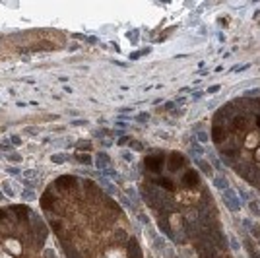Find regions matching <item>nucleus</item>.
<instances>
[{"label":"nucleus","mask_w":260,"mask_h":258,"mask_svg":"<svg viewBox=\"0 0 260 258\" xmlns=\"http://www.w3.org/2000/svg\"><path fill=\"white\" fill-rule=\"evenodd\" d=\"M126 39L132 41V43H136V41H138V31H128L126 33Z\"/></svg>","instance_id":"nucleus-17"},{"label":"nucleus","mask_w":260,"mask_h":258,"mask_svg":"<svg viewBox=\"0 0 260 258\" xmlns=\"http://www.w3.org/2000/svg\"><path fill=\"white\" fill-rule=\"evenodd\" d=\"M144 169L150 175H161L163 169V155H148L144 159Z\"/></svg>","instance_id":"nucleus-1"},{"label":"nucleus","mask_w":260,"mask_h":258,"mask_svg":"<svg viewBox=\"0 0 260 258\" xmlns=\"http://www.w3.org/2000/svg\"><path fill=\"white\" fill-rule=\"evenodd\" d=\"M122 157H124V161H130V163H132V161H134V153L132 151H122Z\"/></svg>","instance_id":"nucleus-19"},{"label":"nucleus","mask_w":260,"mask_h":258,"mask_svg":"<svg viewBox=\"0 0 260 258\" xmlns=\"http://www.w3.org/2000/svg\"><path fill=\"white\" fill-rule=\"evenodd\" d=\"M186 165V159H184V155L183 153H171L169 155V171H177V169H180V167H184Z\"/></svg>","instance_id":"nucleus-4"},{"label":"nucleus","mask_w":260,"mask_h":258,"mask_svg":"<svg viewBox=\"0 0 260 258\" xmlns=\"http://www.w3.org/2000/svg\"><path fill=\"white\" fill-rule=\"evenodd\" d=\"M214 186L219 190H225V188H229V182L223 175H219V177H214Z\"/></svg>","instance_id":"nucleus-9"},{"label":"nucleus","mask_w":260,"mask_h":258,"mask_svg":"<svg viewBox=\"0 0 260 258\" xmlns=\"http://www.w3.org/2000/svg\"><path fill=\"white\" fill-rule=\"evenodd\" d=\"M2 192L8 196V198H14V196H16V190H12L10 182H4V184H2Z\"/></svg>","instance_id":"nucleus-12"},{"label":"nucleus","mask_w":260,"mask_h":258,"mask_svg":"<svg viewBox=\"0 0 260 258\" xmlns=\"http://www.w3.org/2000/svg\"><path fill=\"white\" fill-rule=\"evenodd\" d=\"M2 198H4V194H2V192H0V200H2Z\"/></svg>","instance_id":"nucleus-34"},{"label":"nucleus","mask_w":260,"mask_h":258,"mask_svg":"<svg viewBox=\"0 0 260 258\" xmlns=\"http://www.w3.org/2000/svg\"><path fill=\"white\" fill-rule=\"evenodd\" d=\"M198 138H200V142H202V144H206V142H208V134H206V132H198Z\"/></svg>","instance_id":"nucleus-25"},{"label":"nucleus","mask_w":260,"mask_h":258,"mask_svg":"<svg viewBox=\"0 0 260 258\" xmlns=\"http://www.w3.org/2000/svg\"><path fill=\"white\" fill-rule=\"evenodd\" d=\"M250 233H252V237H260V227H258V225H256V227H252Z\"/></svg>","instance_id":"nucleus-28"},{"label":"nucleus","mask_w":260,"mask_h":258,"mask_svg":"<svg viewBox=\"0 0 260 258\" xmlns=\"http://www.w3.org/2000/svg\"><path fill=\"white\" fill-rule=\"evenodd\" d=\"M78 161H82V163L89 165V163H91V157L88 155V153H78Z\"/></svg>","instance_id":"nucleus-14"},{"label":"nucleus","mask_w":260,"mask_h":258,"mask_svg":"<svg viewBox=\"0 0 260 258\" xmlns=\"http://www.w3.org/2000/svg\"><path fill=\"white\" fill-rule=\"evenodd\" d=\"M202 93H204V91H196V93L192 95V99H200V97H202Z\"/></svg>","instance_id":"nucleus-33"},{"label":"nucleus","mask_w":260,"mask_h":258,"mask_svg":"<svg viewBox=\"0 0 260 258\" xmlns=\"http://www.w3.org/2000/svg\"><path fill=\"white\" fill-rule=\"evenodd\" d=\"M128 140H132V138H120V140H119V146H124Z\"/></svg>","instance_id":"nucleus-32"},{"label":"nucleus","mask_w":260,"mask_h":258,"mask_svg":"<svg viewBox=\"0 0 260 258\" xmlns=\"http://www.w3.org/2000/svg\"><path fill=\"white\" fill-rule=\"evenodd\" d=\"M103 258H128V256H126V252H124L122 248L113 247V248H109V250L105 252V256H103Z\"/></svg>","instance_id":"nucleus-8"},{"label":"nucleus","mask_w":260,"mask_h":258,"mask_svg":"<svg viewBox=\"0 0 260 258\" xmlns=\"http://www.w3.org/2000/svg\"><path fill=\"white\" fill-rule=\"evenodd\" d=\"M10 140H12V146H20L21 144V136H12Z\"/></svg>","instance_id":"nucleus-24"},{"label":"nucleus","mask_w":260,"mask_h":258,"mask_svg":"<svg viewBox=\"0 0 260 258\" xmlns=\"http://www.w3.org/2000/svg\"><path fill=\"white\" fill-rule=\"evenodd\" d=\"M6 159L12 161V163H20V161H21V155H18V153H10V155H6Z\"/></svg>","instance_id":"nucleus-16"},{"label":"nucleus","mask_w":260,"mask_h":258,"mask_svg":"<svg viewBox=\"0 0 260 258\" xmlns=\"http://www.w3.org/2000/svg\"><path fill=\"white\" fill-rule=\"evenodd\" d=\"M148 119H150V115H148V113H140L138 116H136V120H138V122H146Z\"/></svg>","instance_id":"nucleus-22"},{"label":"nucleus","mask_w":260,"mask_h":258,"mask_svg":"<svg viewBox=\"0 0 260 258\" xmlns=\"http://www.w3.org/2000/svg\"><path fill=\"white\" fill-rule=\"evenodd\" d=\"M194 165H196V167H198V169H200V171L204 173V175H208V177H210V179H214V171H212V165L208 163V161H204L202 157H198V159H194Z\"/></svg>","instance_id":"nucleus-7"},{"label":"nucleus","mask_w":260,"mask_h":258,"mask_svg":"<svg viewBox=\"0 0 260 258\" xmlns=\"http://www.w3.org/2000/svg\"><path fill=\"white\" fill-rule=\"evenodd\" d=\"M249 210L254 213V217L260 216V208H258V204H256V202H250V204H249Z\"/></svg>","instance_id":"nucleus-15"},{"label":"nucleus","mask_w":260,"mask_h":258,"mask_svg":"<svg viewBox=\"0 0 260 258\" xmlns=\"http://www.w3.org/2000/svg\"><path fill=\"white\" fill-rule=\"evenodd\" d=\"M219 90H221V85H212V87H208V91H206V93H210V95H212V93L219 91Z\"/></svg>","instance_id":"nucleus-26"},{"label":"nucleus","mask_w":260,"mask_h":258,"mask_svg":"<svg viewBox=\"0 0 260 258\" xmlns=\"http://www.w3.org/2000/svg\"><path fill=\"white\" fill-rule=\"evenodd\" d=\"M260 95V87H254V90H247L245 91V97H258Z\"/></svg>","instance_id":"nucleus-13"},{"label":"nucleus","mask_w":260,"mask_h":258,"mask_svg":"<svg viewBox=\"0 0 260 258\" xmlns=\"http://www.w3.org/2000/svg\"><path fill=\"white\" fill-rule=\"evenodd\" d=\"M109 163H111V157L107 155L105 151H99L97 157H95V167L99 169V171H105V169L109 167Z\"/></svg>","instance_id":"nucleus-6"},{"label":"nucleus","mask_w":260,"mask_h":258,"mask_svg":"<svg viewBox=\"0 0 260 258\" xmlns=\"http://www.w3.org/2000/svg\"><path fill=\"white\" fill-rule=\"evenodd\" d=\"M21 175H24V179H27V181H39V173L35 171V169H27V171H24Z\"/></svg>","instance_id":"nucleus-10"},{"label":"nucleus","mask_w":260,"mask_h":258,"mask_svg":"<svg viewBox=\"0 0 260 258\" xmlns=\"http://www.w3.org/2000/svg\"><path fill=\"white\" fill-rule=\"evenodd\" d=\"M138 219H140V223H144V225H148V223H150L148 216H144V213H140V216H138Z\"/></svg>","instance_id":"nucleus-27"},{"label":"nucleus","mask_w":260,"mask_h":258,"mask_svg":"<svg viewBox=\"0 0 260 258\" xmlns=\"http://www.w3.org/2000/svg\"><path fill=\"white\" fill-rule=\"evenodd\" d=\"M78 147H80V150H89V147H91V144H89V142H85V144L82 142V144H78Z\"/></svg>","instance_id":"nucleus-30"},{"label":"nucleus","mask_w":260,"mask_h":258,"mask_svg":"<svg viewBox=\"0 0 260 258\" xmlns=\"http://www.w3.org/2000/svg\"><path fill=\"white\" fill-rule=\"evenodd\" d=\"M12 144L10 142H2V144H0V150H2V151H12Z\"/></svg>","instance_id":"nucleus-21"},{"label":"nucleus","mask_w":260,"mask_h":258,"mask_svg":"<svg viewBox=\"0 0 260 258\" xmlns=\"http://www.w3.org/2000/svg\"><path fill=\"white\" fill-rule=\"evenodd\" d=\"M50 161L53 163H64V161H68V155L66 153H54V155H50Z\"/></svg>","instance_id":"nucleus-11"},{"label":"nucleus","mask_w":260,"mask_h":258,"mask_svg":"<svg viewBox=\"0 0 260 258\" xmlns=\"http://www.w3.org/2000/svg\"><path fill=\"white\" fill-rule=\"evenodd\" d=\"M6 173H8V175H14V177H21V175H20L21 171H20L18 167H8V169H6Z\"/></svg>","instance_id":"nucleus-18"},{"label":"nucleus","mask_w":260,"mask_h":258,"mask_svg":"<svg viewBox=\"0 0 260 258\" xmlns=\"http://www.w3.org/2000/svg\"><path fill=\"white\" fill-rule=\"evenodd\" d=\"M24 134H31V136H35V134H39V128H31V126H29V128H25V130H24Z\"/></svg>","instance_id":"nucleus-23"},{"label":"nucleus","mask_w":260,"mask_h":258,"mask_svg":"<svg viewBox=\"0 0 260 258\" xmlns=\"http://www.w3.org/2000/svg\"><path fill=\"white\" fill-rule=\"evenodd\" d=\"M21 198H24V200H31V198H35V194L31 192V190H24V192H21Z\"/></svg>","instance_id":"nucleus-20"},{"label":"nucleus","mask_w":260,"mask_h":258,"mask_svg":"<svg viewBox=\"0 0 260 258\" xmlns=\"http://www.w3.org/2000/svg\"><path fill=\"white\" fill-rule=\"evenodd\" d=\"M231 247H233L235 250H239V243H237V239H235V237H231Z\"/></svg>","instance_id":"nucleus-31"},{"label":"nucleus","mask_w":260,"mask_h":258,"mask_svg":"<svg viewBox=\"0 0 260 258\" xmlns=\"http://www.w3.org/2000/svg\"><path fill=\"white\" fill-rule=\"evenodd\" d=\"M82 124H88V120H72V126H82Z\"/></svg>","instance_id":"nucleus-29"},{"label":"nucleus","mask_w":260,"mask_h":258,"mask_svg":"<svg viewBox=\"0 0 260 258\" xmlns=\"http://www.w3.org/2000/svg\"><path fill=\"white\" fill-rule=\"evenodd\" d=\"M180 181H183L184 186H200V177L196 173V169H186Z\"/></svg>","instance_id":"nucleus-3"},{"label":"nucleus","mask_w":260,"mask_h":258,"mask_svg":"<svg viewBox=\"0 0 260 258\" xmlns=\"http://www.w3.org/2000/svg\"><path fill=\"white\" fill-rule=\"evenodd\" d=\"M223 198H225V206L231 210V212H239L241 208V200H239V196H237L231 188H225L223 190Z\"/></svg>","instance_id":"nucleus-2"},{"label":"nucleus","mask_w":260,"mask_h":258,"mask_svg":"<svg viewBox=\"0 0 260 258\" xmlns=\"http://www.w3.org/2000/svg\"><path fill=\"white\" fill-rule=\"evenodd\" d=\"M6 248H8L10 254H20L21 252V241L18 235H10L8 239H6Z\"/></svg>","instance_id":"nucleus-5"}]
</instances>
